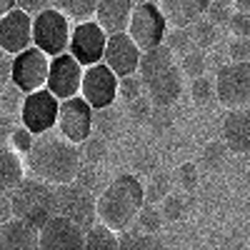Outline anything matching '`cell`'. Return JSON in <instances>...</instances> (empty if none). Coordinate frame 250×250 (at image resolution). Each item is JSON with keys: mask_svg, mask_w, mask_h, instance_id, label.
I'll use <instances>...</instances> for the list:
<instances>
[{"mask_svg": "<svg viewBox=\"0 0 250 250\" xmlns=\"http://www.w3.org/2000/svg\"><path fill=\"white\" fill-rule=\"evenodd\" d=\"M218 100L228 110L250 108V60L235 62L230 60L215 75Z\"/></svg>", "mask_w": 250, "mask_h": 250, "instance_id": "8", "label": "cell"}, {"mask_svg": "<svg viewBox=\"0 0 250 250\" xmlns=\"http://www.w3.org/2000/svg\"><path fill=\"white\" fill-rule=\"evenodd\" d=\"M48 75H50V55L40 50L38 45H30L28 50L13 58V83L23 93H35L45 88Z\"/></svg>", "mask_w": 250, "mask_h": 250, "instance_id": "9", "label": "cell"}, {"mask_svg": "<svg viewBox=\"0 0 250 250\" xmlns=\"http://www.w3.org/2000/svg\"><path fill=\"white\" fill-rule=\"evenodd\" d=\"M80 150H83V160H85V163H93V165H98L103 158H105V153H108L105 138L93 133V135H90L85 143L80 145Z\"/></svg>", "mask_w": 250, "mask_h": 250, "instance_id": "34", "label": "cell"}, {"mask_svg": "<svg viewBox=\"0 0 250 250\" xmlns=\"http://www.w3.org/2000/svg\"><path fill=\"white\" fill-rule=\"evenodd\" d=\"M228 53H230V60H235V62L250 60V38H233Z\"/></svg>", "mask_w": 250, "mask_h": 250, "instance_id": "42", "label": "cell"}, {"mask_svg": "<svg viewBox=\"0 0 250 250\" xmlns=\"http://www.w3.org/2000/svg\"><path fill=\"white\" fill-rule=\"evenodd\" d=\"M143 80L140 75H123L120 83H118V98L125 100V103H133L135 98L143 95Z\"/></svg>", "mask_w": 250, "mask_h": 250, "instance_id": "36", "label": "cell"}, {"mask_svg": "<svg viewBox=\"0 0 250 250\" xmlns=\"http://www.w3.org/2000/svg\"><path fill=\"white\" fill-rule=\"evenodd\" d=\"M93 118H95V108H93L83 95L60 100L58 130L65 135L68 140L83 145V143L93 135Z\"/></svg>", "mask_w": 250, "mask_h": 250, "instance_id": "11", "label": "cell"}, {"mask_svg": "<svg viewBox=\"0 0 250 250\" xmlns=\"http://www.w3.org/2000/svg\"><path fill=\"white\" fill-rule=\"evenodd\" d=\"M173 193V183L165 173H153L150 175V183L145 185V200L153 203V205H160L165 198Z\"/></svg>", "mask_w": 250, "mask_h": 250, "instance_id": "27", "label": "cell"}, {"mask_svg": "<svg viewBox=\"0 0 250 250\" xmlns=\"http://www.w3.org/2000/svg\"><path fill=\"white\" fill-rule=\"evenodd\" d=\"M115 128H118V113H115L113 105L95 110V118H93V133H95V135L108 138Z\"/></svg>", "mask_w": 250, "mask_h": 250, "instance_id": "32", "label": "cell"}, {"mask_svg": "<svg viewBox=\"0 0 250 250\" xmlns=\"http://www.w3.org/2000/svg\"><path fill=\"white\" fill-rule=\"evenodd\" d=\"M18 8H23V10H28V13H40V10H45V8H50V0H18Z\"/></svg>", "mask_w": 250, "mask_h": 250, "instance_id": "46", "label": "cell"}, {"mask_svg": "<svg viewBox=\"0 0 250 250\" xmlns=\"http://www.w3.org/2000/svg\"><path fill=\"white\" fill-rule=\"evenodd\" d=\"M13 58L10 53H3V65H0V80H3V85H8V83H13Z\"/></svg>", "mask_w": 250, "mask_h": 250, "instance_id": "47", "label": "cell"}, {"mask_svg": "<svg viewBox=\"0 0 250 250\" xmlns=\"http://www.w3.org/2000/svg\"><path fill=\"white\" fill-rule=\"evenodd\" d=\"M128 105H130V115H133L135 120H148V118H150L153 100H150L148 95H140V98H135L133 103H128Z\"/></svg>", "mask_w": 250, "mask_h": 250, "instance_id": "43", "label": "cell"}, {"mask_svg": "<svg viewBox=\"0 0 250 250\" xmlns=\"http://www.w3.org/2000/svg\"><path fill=\"white\" fill-rule=\"evenodd\" d=\"M13 198L15 218H23L35 228H43L53 215H58V185L43 178H25L18 188L8 190Z\"/></svg>", "mask_w": 250, "mask_h": 250, "instance_id": "4", "label": "cell"}, {"mask_svg": "<svg viewBox=\"0 0 250 250\" xmlns=\"http://www.w3.org/2000/svg\"><path fill=\"white\" fill-rule=\"evenodd\" d=\"M135 5H143V3H150V0H133Z\"/></svg>", "mask_w": 250, "mask_h": 250, "instance_id": "50", "label": "cell"}, {"mask_svg": "<svg viewBox=\"0 0 250 250\" xmlns=\"http://www.w3.org/2000/svg\"><path fill=\"white\" fill-rule=\"evenodd\" d=\"M10 218H15V210H13V198L8 190H3L0 195V223H8Z\"/></svg>", "mask_w": 250, "mask_h": 250, "instance_id": "45", "label": "cell"}, {"mask_svg": "<svg viewBox=\"0 0 250 250\" xmlns=\"http://www.w3.org/2000/svg\"><path fill=\"white\" fill-rule=\"evenodd\" d=\"M83 78H85V65L73 55V53H62L50 58V75H48V90L58 95L60 100H68L80 95L83 88Z\"/></svg>", "mask_w": 250, "mask_h": 250, "instance_id": "12", "label": "cell"}, {"mask_svg": "<svg viewBox=\"0 0 250 250\" xmlns=\"http://www.w3.org/2000/svg\"><path fill=\"white\" fill-rule=\"evenodd\" d=\"M58 115H60V98L53 95L48 88H40L25 95L23 110H20V123L30 133L43 135L58 125Z\"/></svg>", "mask_w": 250, "mask_h": 250, "instance_id": "10", "label": "cell"}, {"mask_svg": "<svg viewBox=\"0 0 250 250\" xmlns=\"http://www.w3.org/2000/svg\"><path fill=\"white\" fill-rule=\"evenodd\" d=\"M140 80L145 95L153 100L155 108H170L183 93V68L175 62V53L168 45H158L145 50L140 58Z\"/></svg>", "mask_w": 250, "mask_h": 250, "instance_id": "2", "label": "cell"}, {"mask_svg": "<svg viewBox=\"0 0 250 250\" xmlns=\"http://www.w3.org/2000/svg\"><path fill=\"white\" fill-rule=\"evenodd\" d=\"M85 250H120V235L118 230L108 228L105 223H95L88 228V238H85Z\"/></svg>", "mask_w": 250, "mask_h": 250, "instance_id": "22", "label": "cell"}, {"mask_svg": "<svg viewBox=\"0 0 250 250\" xmlns=\"http://www.w3.org/2000/svg\"><path fill=\"white\" fill-rule=\"evenodd\" d=\"M140 58L143 50L138 48V43L128 35V33H115L108 38V48H105V58L103 62L118 75H135L140 68Z\"/></svg>", "mask_w": 250, "mask_h": 250, "instance_id": "17", "label": "cell"}, {"mask_svg": "<svg viewBox=\"0 0 250 250\" xmlns=\"http://www.w3.org/2000/svg\"><path fill=\"white\" fill-rule=\"evenodd\" d=\"M210 3L213 0H160V8H163L170 25L190 28L200 18H205Z\"/></svg>", "mask_w": 250, "mask_h": 250, "instance_id": "21", "label": "cell"}, {"mask_svg": "<svg viewBox=\"0 0 250 250\" xmlns=\"http://www.w3.org/2000/svg\"><path fill=\"white\" fill-rule=\"evenodd\" d=\"M25 95L15 83H8V85H3V95H0V103H3V113L5 115H15L23 110V103H25Z\"/></svg>", "mask_w": 250, "mask_h": 250, "instance_id": "31", "label": "cell"}, {"mask_svg": "<svg viewBox=\"0 0 250 250\" xmlns=\"http://www.w3.org/2000/svg\"><path fill=\"white\" fill-rule=\"evenodd\" d=\"M33 45V13L15 8L0 18V48L18 55Z\"/></svg>", "mask_w": 250, "mask_h": 250, "instance_id": "16", "label": "cell"}, {"mask_svg": "<svg viewBox=\"0 0 250 250\" xmlns=\"http://www.w3.org/2000/svg\"><path fill=\"white\" fill-rule=\"evenodd\" d=\"M178 178H180V185L185 188V190H195V185H198V168H195V163H183L178 168Z\"/></svg>", "mask_w": 250, "mask_h": 250, "instance_id": "41", "label": "cell"}, {"mask_svg": "<svg viewBox=\"0 0 250 250\" xmlns=\"http://www.w3.org/2000/svg\"><path fill=\"white\" fill-rule=\"evenodd\" d=\"M165 218H163V210L160 205H153V203H145L143 210L138 213V228L145 233H160Z\"/></svg>", "mask_w": 250, "mask_h": 250, "instance_id": "30", "label": "cell"}, {"mask_svg": "<svg viewBox=\"0 0 250 250\" xmlns=\"http://www.w3.org/2000/svg\"><path fill=\"white\" fill-rule=\"evenodd\" d=\"M133 10H135L133 0H98L95 20L103 25V30H105L108 35L128 33Z\"/></svg>", "mask_w": 250, "mask_h": 250, "instance_id": "19", "label": "cell"}, {"mask_svg": "<svg viewBox=\"0 0 250 250\" xmlns=\"http://www.w3.org/2000/svg\"><path fill=\"white\" fill-rule=\"evenodd\" d=\"M145 203V185L140 178L135 173H120L98 195V220L118 233L128 230V225L138 220Z\"/></svg>", "mask_w": 250, "mask_h": 250, "instance_id": "3", "label": "cell"}, {"mask_svg": "<svg viewBox=\"0 0 250 250\" xmlns=\"http://www.w3.org/2000/svg\"><path fill=\"white\" fill-rule=\"evenodd\" d=\"M160 210H163V218L165 220H180L185 215V195L180 193H170L160 203Z\"/></svg>", "mask_w": 250, "mask_h": 250, "instance_id": "39", "label": "cell"}, {"mask_svg": "<svg viewBox=\"0 0 250 250\" xmlns=\"http://www.w3.org/2000/svg\"><path fill=\"white\" fill-rule=\"evenodd\" d=\"M233 0H213L210 8H208L205 18L210 20V23L215 25H228L230 23V18H233Z\"/></svg>", "mask_w": 250, "mask_h": 250, "instance_id": "37", "label": "cell"}, {"mask_svg": "<svg viewBox=\"0 0 250 250\" xmlns=\"http://www.w3.org/2000/svg\"><path fill=\"white\" fill-rule=\"evenodd\" d=\"M50 5L78 23H85V20H95L98 0H50Z\"/></svg>", "mask_w": 250, "mask_h": 250, "instance_id": "24", "label": "cell"}, {"mask_svg": "<svg viewBox=\"0 0 250 250\" xmlns=\"http://www.w3.org/2000/svg\"><path fill=\"white\" fill-rule=\"evenodd\" d=\"M8 143H10V148H13L15 153L28 155V153H30V148H33V143H35V133H30V130L25 128V125H18V128H13V133H10Z\"/></svg>", "mask_w": 250, "mask_h": 250, "instance_id": "38", "label": "cell"}, {"mask_svg": "<svg viewBox=\"0 0 250 250\" xmlns=\"http://www.w3.org/2000/svg\"><path fill=\"white\" fill-rule=\"evenodd\" d=\"M83 150L80 145L68 140L60 130H48L35 135V143L28 153V165L33 175L43 178L53 185L73 183L83 168Z\"/></svg>", "mask_w": 250, "mask_h": 250, "instance_id": "1", "label": "cell"}, {"mask_svg": "<svg viewBox=\"0 0 250 250\" xmlns=\"http://www.w3.org/2000/svg\"><path fill=\"white\" fill-rule=\"evenodd\" d=\"M190 98H193L195 105H200V108L215 103V100H218V85H215V80L208 78V75L195 78L193 85H190Z\"/></svg>", "mask_w": 250, "mask_h": 250, "instance_id": "26", "label": "cell"}, {"mask_svg": "<svg viewBox=\"0 0 250 250\" xmlns=\"http://www.w3.org/2000/svg\"><path fill=\"white\" fill-rule=\"evenodd\" d=\"M68 15L60 13L58 8H45L33 15V45L45 50L50 58L62 55L70 50V35L73 28L68 23Z\"/></svg>", "mask_w": 250, "mask_h": 250, "instance_id": "5", "label": "cell"}, {"mask_svg": "<svg viewBox=\"0 0 250 250\" xmlns=\"http://www.w3.org/2000/svg\"><path fill=\"white\" fill-rule=\"evenodd\" d=\"M165 45H168L175 55H188L195 48L190 28H175V25H170L168 35H165Z\"/></svg>", "mask_w": 250, "mask_h": 250, "instance_id": "29", "label": "cell"}, {"mask_svg": "<svg viewBox=\"0 0 250 250\" xmlns=\"http://www.w3.org/2000/svg\"><path fill=\"white\" fill-rule=\"evenodd\" d=\"M0 250H40V228L23 218L0 223Z\"/></svg>", "mask_w": 250, "mask_h": 250, "instance_id": "18", "label": "cell"}, {"mask_svg": "<svg viewBox=\"0 0 250 250\" xmlns=\"http://www.w3.org/2000/svg\"><path fill=\"white\" fill-rule=\"evenodd\" d=\"M25 180V168H23V160L13 148L3 150V190H13L20 183Z\"/></svg>", "mask_w": 250, "mask_h": 250, "instance_id": "25", "label": "cell"}, {"mask_svg": "<svg viewBox=\"0 0 250 250\" xmlns=\"http://www.w3.org/2000/svg\"><path fill=\"white\" fill-rule=\"evenodd\" d=\"M88 230L80 223L53 215L43 228H40V250H85Z\"/></svg>", "mask_w": 250, "mask_h": 250, "instance_id": "14", "label": "cell"}, {"mask_svg": "<svg viewBox=\"0 0 250 250\" xmlns=\"http://www.w3.org/2000/svg\"><path fill=\"white\" fill-rule=\"evenodd\" d=\"M118 83H120V78L105 65V62H95V65L85 68L80 95L85 98L95 110L110 108L118 100Z\"/></svg>", "mask_w": 250, "mask_h": 250, "instance_id": "15", "label": "cell"}, {"mask_svg": "<svg viewBox=\"0 0 250 250\" xmlns=\"http://www.w3.org/2000/svg\"><path fill=\"white\" fill-rule=\"evenodd\" d=\"M58 215H65L83 228H93L98 223V195L83 183H62L58 185Z\"/></svg>", "mask_w": 250, "mask_h": 250, "instance_id": "7", "label": "cell"}, {"mask_svg": "<svg viewBox=\"0 0 250 250\" xmlns=\"http://www.w3.org/2000/svg\"><path fill=\"white\" fill-rule=\"evenodd\" d=\"M228 143L223 140V143H210V145H205V150H203V165L208 170H218V168H223L225 165V160H228Z\"/></svg>", "mask_w": 250, "mask_h": 250, "instance_id": "33", "label": "cell"}, {"mask_svg": "<svg viewBox=\"0 0 250 250\" xmlns=\"http://www.w3.org/2000/svg\"><path fill=\"white\" fill-rule=\"evenodd\" d=\"M190 35H193L195 48L208 50L210 45H215V40H218V25H215V23H210L208 18H200L198 23H193V25H190Z\"/></svg>", "mask_w": 250, "mask_h": 250, "instance_id": "28", "label": "cell"}, {"mask_svg": "<svg viewBox=\"0 0 250 250\" xmlns=\"http://www.w3.org/2000/svg\"><path fill=\"white\" fill-rule=\"evenodd\" d=\"M78 183H83L85 188H90V190H95V180H98V173H95V165L93 163H83V168L75 178Z\"/></svg>", "mask_w": 250, "mask_h": 250, "instance_id": "44", "label": "cell"}, {"mask_svg": "<svg viewBox=\"0 0 250 250\" xmlns=\"http://www.w3.org/2000/svg\"><path fill=\"white\" fill-rule=\"evenodd\" d=\"M108 33L103 30V25L98 20H85V23H78L73 28L70 35V50L83 65H95V62H103L105 58V48H108Z\"/></svg>", "mask_w": 250, "mask_h": 250, "instance_id": "13", "label": "cell"}, {"mask_svg": "<svg viewBox=\"0 0 250 250\" xmlns=\"http://www.w3.org/2000/svg\"><path fill=\"white\" fill-rule=\"evenodd\" d=\"M120 250H168V248L155 233H145L140 228H133V230H123Z\"/></svg>", "mask_w": 250, "mask_h": 250, "instance_id": "23", "label": "cell"}, {"mask_svg": "<svg viewBox=\"0 0 250 250\" xmlns=\"http://www.w3.org/2000/svg\"><path fill=\"white\" fill-rule=\"evenodd\" d=\"M223 140L233 153H250V108L230 110L223 120Z\"/></svg>", "mask_w": 250, "mask_h": 250, "instance_id": "20", "label": "cell"}, {"mask_svg": "<svg viewBox=\"0 0 250 250\" xmlns=\"http://www.w3.org/2000/svg\"><path fill=\"white\" fill-rule=\"evenodd\" d=\"M180 68H183V75L193 78V80L200 78V75H205V53L200 48H193L188 55H183Z\"/></svg>", "mask_w": 250, "mask_h": 250, "instance_id": "35", "label": "cell"}, {"mask_svg": "<svg viewBox=\"0 0 250 250\" xmlns=\"http://www.w3.org/2000/svg\"><path fill=\"white\" fill-rule=\"evenodd\" d=\"M228 28H230V33L235 38H250V13H233L230 23H228Z\"/></svg>", "mask_w": 250, "mask_h": 250, "instance_id": "40", "label": "cell"}, {"mask_svg": "<svg viewBox=\"0 0 250 250\" xmlns=\"http://www.w3.org/2000/svg\"><path fill=\"white\" fill-rule=\"evenodd\" d=\"M233 8L238 13H250V0H233Z\"/></svg>", "mask_w": 250, "mask_h": 250, "instance_id": "49", "label": "cell"}, {"mask_svg": "<svg viewBox=\"0 0 250 250\" xmlns=\"http://www.w3.org/2000/svg\"><path fill=\"white\" fill-rule=\"evenodd\" d=\"M168 25L170 23H168V18H165L163 8L150 0V3L135 5L130 25H128V35L145 53V50H153V48L165 43V35H168V30H170Z\"/></svg>", "mask_w": 250, "mask_h": 250, "instance_id": "6", "label": "cell"}, {"mask_svg": "<svg viewBox=\"0 0 250 250\" xmlns=\"http://www.w3.org/2000/svg\"><path fill=\"white\" fill-rule=\"evenodd\" d=\"M18 8V0H0V15H5Z\"/></svg>", "mask_w": 250, "mask_h": 250, "instance_id": "48", "label": "cell"}]
</instances>
